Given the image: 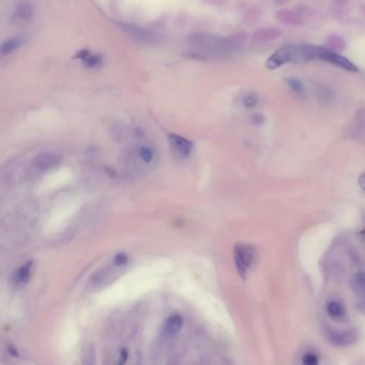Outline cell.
Here are the masks:
<instances>
[{"label":"cell","instance_id":"cell-7","mask_svg":"<svg viewBox=\"0 0 365 365\" xmlns=\"http://www.w3.org/2000/svg\"><path fill=\"white\" fill-rule=\"evenodd\" d=\"M60 161H61V157L59 154L44 152V153H40L32 159L30 167L35 171L42 173V171H46L54 167H56L60 163Z\"/></svg>","mask_w":365,"mask_h":365},{"label":"cell","instance_id":"cell-4","mask_svg":"<svg viewBox=\"0 0 365 365\" xmlns=\"http://www.w3.org/2000/svg\"><path fill=\"white\" fill-rule=\"evenodd\" d=\"M304 47H305L307 60H323L334 64V66L340 67L346 71H351V72L357 71L355 64L351 63L347 58L343 57L337 53L329 50L324 47L312 46V45H304Z\"/></svg>","mask_w":365,"mask_h":365},{"label":"cell","instance_id":"cell-15","mask_svg":"<svg viewBox=\"0 0 365 365\" xmlns=\"http://www.w3.org/2000/svg\"><path fill=\"white\" fill-rule=\"evenodd\" d=\"M328 313L333 318H341L345 314V308L337 301H331L328 304Z\"/></svg>","mask_w":365,"mask_h":365},{"label":"cell","instance_id":"cell-12","mask_svg":"<svg viewBox=\"0 0 365 365\" xmlns=\"http://www.w3.org/2000/svg\"><path fill=\"white\" fill-rule=\"evenodd\" d=\"M351 285L358 295L365 297V272L359 271L352 277Z\"/></svg>","mask_w":365,"mask_h":365},{"label":"cell","instance_id":"cell-8","mask_svg":"<svg viewBox=\"0 0 365 365\" xmlns=\"http://www.w3.org/2000/svg\"><path fill=\"white\" fill-rule=\"evenodd\" d=\"M168 143L171 150H173V152L178 158H182V159L188 158L192 152V149H193L192 142H190L189 139L180 135L170 134L168 136Z\"/></svg>","mask_w":365,"mask_h":365},{"label":"cell","instance_id":"cell-10","mask_svg":"<svg viewBox=\"0 0 365 365\" xmlns=\"http://www.w3.org/2000/svg\"><path fill=\"white\" fill-rule=\"evenodd\" d=\"M32 272H34V263L32 262H28L23 266H20L12 276L13 284L16 287H21L26 285L30 280Z\"/></svg>","mask_w":365,"mask_h":365},{"label":"cell","instance_id":"cell-2","mask_svg":"<svg viewBox=\"0 0 365 365\" xmlns=\"http://www.w3.org/2000/svg\"><path fill=\"white\" fill-rule=\"evenodd\" d=\"M190 42L198 49L211 54L229 53L236 46V43L230 39L210 35H195L190 39Z\"/></svg>","mask_w":365,"mask_h":365},{"label":"cell","instance_id":"cell-1","mask_svg":"<svg viewBox=\"0 0 365 365\" xmlns=\"http://www.w3.org/2000/svg\"><path fill=\"white\" fill-rule=\"evenodd\" d=\"M125 169L128 174L142 175L155 167L158 162V153L155 149L150 145H141L130 151L126 157Z\"/></svg>","mask_w":365,"mask_h":365},{"label":"cell","instance_id":"cell-5","mask_svg":"<svg viewBox=\"0 0 365 365\" xmlns=\"http://www.w3.org/2000/svg\"><path fill=\"white\" fill-rule=\"evenodd\" d=\"M305 61L303 45H288L275 51L268 59L267 67L269 69H276L289 62H301Z\"/></svg>","mask_w":365,"mask_h":365},{"label":"cell","instance_id":"cell-11","mask_svg":"<svg viewBox=\"0 0 365 365\" xmlns=\"http://www.w3.org/2000/svg\"><path fill=\"white\" fill-rule=\"evenodd\" d=\"M32 16V6L28 0H21L14 10L13 19L16 24H25Z\"/></svg>","mask_w":365,"mask_h":365},{"label":"cell","instance_id":"cell-17","mask_svg":"<svg viewBox=\"0 0 365 365\" xmlns=\"http://www.w3.org/2000/svg\"><path fill=\"white\" fill-rule=\"evenodd\" d=\"M303 363L307 365L317 364V358L315 355H313V353H306V355L303 357Z\"/></svg>","mask_w":365,"mask_h":365},{"label":"cell","instance_id":"cell-3","mask_svg":"<svg viewBox=\"0 0 365 365\" xmlns=\"http://www.w3.org/2000/svg\"><path fill=\"white\" fill-rule=\"evenodd\" d=\"M128 264V256L126 253H118L112 260V263L103 268L102 270L96 272L91 278L92 287H102L111 283L116 278L121 270Z\"/></svg>","mask_w":365,"mask_h":365},{"label":"cell","instance_id":"cell-9","mask_svg":"<svg viewBox=\"0 0 365 365\" xmlns=\"http://www.w3.org/2000/svg\"><path fill=\"white\" fill-rule=\"evenodd\" d=\"M184 327V318L179 314L169 316L163 326V335L167 338L176 336Z\"/></svg>","mask_w":365,"mask_h":365},{"label":"cell","instance_id":"cell-14","mask_svg":"<svg viewBox=\"0 0 365 365\" xmlns=\"http://www.w3.org/2000/svg\"><path fill=\"white\" fill-rule=\"evenodd\" d=\"M79 58L89 68H95L101 63V58L96 55H91L89 51H81Z\"/></svg>","mask_w":365,"mask_h":365},{"label":"cell","instance_id":"cell-18","mask_svg":"<svg viewBox=\"0 0 365 365\" xmlns=\"http://www.w3.org/2000/svg\"><path fill=\"white\" fill-rule=\"evenodd\" d=\"M359 185L361 186V188L365 191V174L361 175V177L359 178Z\"/></svg>","mask_w":365,"mask_h":365},{"label":"cell","instance_id":"cell-6","mask_svg":"<svg viewBox=\"0 0 365 365\" xmlns=\"http://www.w3.org/2000/svg\"><path fill=\"white\" fill-rule=\"evenodd\" d=\"M234 265L242 278L246 277L256 259V251L250 244L238 243L234 246Z\"/></svg>","mask_w":365,"mask_h":365},{"label":"cell","instance_id":"cell-13","mask_svg":"<svg viewBox=\"0 0 365 365\" xmlns=\"http://www.w3.org/2000/svg\"><path fill=\"white\" fill-rule=\"evenodd\" d=\"M21 43H23V39L21 38H12L9 39L6 42L3 43L2 46V54L3 56L9 55V54L13 53L16 48H18L20 46Z\"/></svg>","mask_w":365,"mask_h":365},{"label":"cell","instance_id":"cell-16","mask_svg":"<svg viewBox=\"0 0 365 365\" xmlns=\"http://www.w3.org/2000/svg\"><path fill=\"white\" fill-rule=\"evenodd\" d=\"M288 84L296 92H298V93L305 92L303 85L301 84V82H300V81L295 80V79H291V80H288Z\"/></svg>","mask_w":365,"mask_h":365}]
</instances>
